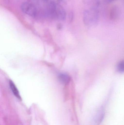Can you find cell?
<instances>
[{
    "instance_id": "obj_3",
    "label": "cell",
    "mask_w": 124,
    "mask_h": 125,
    "mask_svg": "<svg viewBox=\"0 0 124 125\" xmlns=\"http://www.w3.org/2000/svg\"><path fill=\"white\" fill-rule=\"evenodd\" d=\"M57 20L63 21H65L66 18V12L65 9L59 4H57Z\"/></svg>"
},
{
    "instance_id": "obj_2",
    "label": "cell",
    "mask_w": 124,
    "mask_h": 125,
    "mask_svg": "<svg viewBox=\"0 0 124 125\" xmlns=\"http://www.w3.org/2000/svg\"><path fill=\"white\" fill-rule=\"evenodd\" d=\"M20 8L24 13L33 17H36L38 15V12L35 7L31 3L23 2L21 4Z\"/></svg>"
},
{
    "instance_id": "obj_6",
    "label": "cell",
    "mask_w": 124,
    "mask_h": 125,
    "mask_svg": "<svg viewBox=\"0 0 124 125\" xmlns=\"http://www.w3.org/2000/svg\"><path fill=\"white\" fill-rule=\"evenodd\" d=\"M9 83L10 88H11V90L13 92V94L19 100H21V97L20 95L19 91L14 83H13V82L12 81H9Z\"/></svg>"
},
{
    "instance_id": "obj_9",
    "label": "cell",
    "mask_w": 124,
    "mask_h": 125,
    "mask_svg": "<svg viewBox=\"0 0 124 125\" xmlns=\"http://www.w3.org/2000/svg\"><path fill=\"white\" fill-rule=\"evenodd\" d=\"M115 0H105V2L106 3H110Z\"/></svg>"
},
{
    "instance_id": "obj_5",
    "label": "cell",
    "mask_w": 124,
    "mask_h": 125,
    "mask_svg": "<svg viewBox=\"0 0 124 125\" xmlns=\"http://www.w3.org/2000/svg\"><path fill=\"white\" fill-rule=\"evenodd\" d=\"M59 80L64 84L68 83L70 81V77L66 73H60L58 76Z\"/></svg>"
},
{
    "instance_id": "obj_4",
    "label": "cell",
    "mask_w": 124,
    "mask_h": 125,
    "mask_svg": "<svg viewBox=\"0 0 124 125\" xmlns=\"http://www.w3.org/2000/svg\"><path fill=\"white\" fill-rule=\"evenodd\" d=\"M119 9L117 6L112 7L110 12V17L111 20H114L118 18L119 15Z\"/></svg>"
},
{
    "instance_id": "obj_7",
    "label": "cell",
    "mask_w": 124,
    "mask_h": 125,
    "mask_svg": "<svg viewBox=\"0 0 124 125\" xmlns=\"http://www.w3.org/2000/svg\"><path fill=\"white\" fill-rule=\"evenodd\" d=\"M124 61H122L119 63L117 66L118 71L120 73H123L124 70Z\"/></svg>"
},
{
    "instance_id": "obj_1",
    "label": "cell",
    "mask_w": 124,
    "mask_h": 125,
    "mask_svg": "<svg viewBox=\"0 0 124 125\" xmlns=\"http://www.w3.org/2000/svg\"><path fill=\"white\" fill-rule=\"evenodd\" d=\"M83 15V21L86 25L95 26L98 24L99 15L97 7H93L89 10H84Z\"/></svg>"
},
{
    "instance_id": "obj_8",
    "label": "cell",
    "mask_w": 124,
    "mask_h": 125,
    "mask_svg": "<svg viewBox=\"0 0 124 125\" xmlns=\"http://www.w3.org/2000/svg\"><path fill=\"white\" fill-rule=\"evenodd\" d=\"M74 12L73 10H71L70 11L68 14V17H69V20L70 22H72L74 18Z\"/></svg>"
}]
</instances>
